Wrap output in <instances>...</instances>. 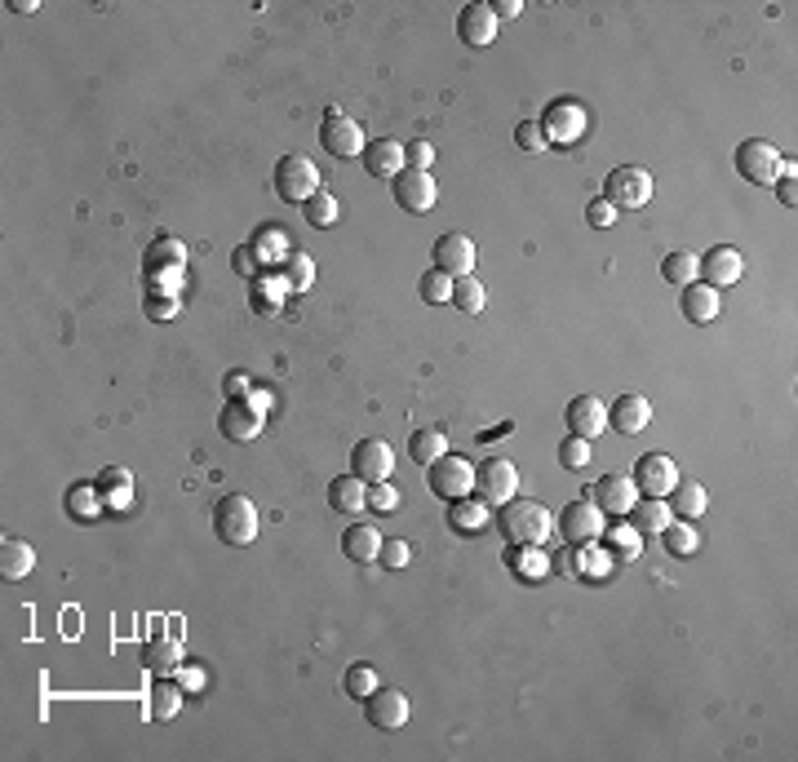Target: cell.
<instances>
[{"mask_svg":"<svg viewBox=\"0 0 798 762\" xmlns=\"http://www.w3.org/2000/svg\"><path fill=\"white\" fill-rule=\"evenodd\" d=\"M497 532L506 545H541L555 532V514L532 497H510L497 510Z\"/></svg>","mask_w":798,"mask_h":762,"instance_id":"obj_1","label":"cell"},{"mask_svg":"<svg viewBox=\"0 0 798 762\" xmlns=\"http://www.w3.org/2000/svg\"><path fill=\"white\" fill-rule=\"evenodd\" d=\"M213 532L227 545H249L258 537V506H253L249 497H240V492H227V497L213 506Z\"/></svg>","mask_w":798,"mask_h":762,"instance_id":"obj_2","label":"cell"},{"mask_svg":"<svg viewBox=\"0 0 798 762\" xmlns=\"http://www.w3.org/2000/svg\"><path fill=\"white\" fill-rule=\"evenodd\" d=\"M603 200L612 209H643V204H652V173L639 164H621L603 182Z\"/></svg>","mask_w":798,"mask_h":762,"instance_id":"obj_3","label":"cell"},{"mask_svg":"<svg viewBox=\"0 0 798 762\" xmlns=\"http://www.w3.org/2000/svg\"><path fill=\"white\" fill-rule=\"evenodd\" d=\"M315 191H320V169L306 156H284L275 164V195L284 204H306Z\"/></svg>","mask_w":798,"mask_h":762,"instance_id":"obj_4","label":"cell"},{"mask_svg":"<svg viewBox=\"0 0 798 762\" xmlns=\"http://www.w3.org/2000/svg\"><path fill=\"white\" fill-rule=\"evenodd\" d=\"M475 492H479V501H488V506H506L510 497H519L515 461H506V457L479 461V466H475Z\"/></svg>","mask_w":798,"mask_h":762,"instance_id":"obj_5","label":"cell"},{"mask_svg":"<svg viewBox=\"0 0 798 762\" xmlns=\"http://www.w3.org/2000/svg\"><path fill=\"white\" fill-rule=\"evenodd\" d=\"M785 169L781 151L772 147V142L763 138H745L741 147H736V173H741L745 182H759V187H767V182H776Z\"/></svg>","mask_w":798,"mask_h":762,"instance_id":"obj_6","label":"cell"},{"mask_svg":"<svg viewBox=\"0 0 798 762\" xmlns=\"http://www.w3.org/2000/svg\"><path fill=\"white\" fill-rule=\"evenodd\" d=\"M555 528L568 537V545H595L603 537V528H608V514H603L595 501H568L564 514L555 519Z\"/></svg>","mask_w":798,"mask_h":762,"instance_id":"obj_7","label":"cell"},{"mask_svg":"<svg viewBox=\"0 0 798 762\" xmlns=\"http://www.w3.org/2000/svg\"><path fill=\"white\" fill-rule=\"evenodd\" d=\"M426 475H431L435 497H444V501L470 497V488H475V466H470L466 457H457V452H444V457H435L431 466H426Z\"/></svg>","mask_w":798,"mask_h":762,"instance_id":"obj_8","label":"cell"},{"mask_svg":"<svg viewBox=\"0 0 798 762\" xmlns=\"http://www.w3.org/2000/svg\"><path fill=\"white\" fill-rule=\"evenodd\" d=\"M630 483L639 497H670L674 483H679V466H674L665 452H643V457L634 461Z\"/></svg>","mask_w":798,"mask_h":762,"instance_id":"obj_9","label":"cell"},{"mask_svg":"<svg viewBox=\"0 0 798 762\" xmlns=\"http://www.w3.org/2000/svg\"><path fill=\"white\" fill-rule=\"evenodd\" d=\"M586 107L577 98H555L541 116V129H546V142H559V147H572V142L586 133Z\"/></svg>","mask_w":798,"mask_h":762,"instance_id":"obj_10","label":"cell"},{"mask_svg":"<svg viewBox=\"0 0 798 762\" xmlns=\"http://www.w3.org/2000/svg\"><path fill=\"white\" fill-rule=\"evenodd\" d=\"M320 142H324V151L329 156H337V160H355V156H364V129L355 125L351 116H342V111H324V125H320Z\"/></svg>","mask_w":798,"mask_h":762,"instance_id":"obj_11","label":"cell"},{"mask_svg":"<svg viewBox=\"0 0 798 762\" xmlns=\"http://www.w3.org/2000/svg\"><path fill=\"white\" fill-rule=\"evenodd\" d=\"M435 271H444L448 280H466L475 275V240L462 231H448L435 240Z\"/></svg>","mask_w":798,"mask_h":762,"instance_id":"obj_12","label":"cell"},{"mask_svg":"<svg viewBox=\"0 0 798 762\" xmlns=\"http://www.w3.org/2000/svg\"><path fill=\"white\" fill-rule=\"evenodd\" d=\"M218 426H222V435H227V439H235V444H249V439L262 435L266 417H262L258 399H227V404H222Z\"/></svg>","mask_w":798,"mask_h":762,"instance_id":"obj_13","label":"cell"},{"mask_svg":"<svg viewBox=\"0 0 798 762\" xmlns=\"http://www.w3.org/2000/svg\"><path fill=\"white\" fill-rule=\"evenodd\" d=\"M364 714L377 731H399L408 723V696L399 687H373L364 696Z\"/></svg>","mask_w":798,"mask_h":762,"instance_id":"obj_14","label":"cell"},{"mask_svg":"<svg viewBox=\"0 0 798 762\" xmlns=\"http://www.w3.org/2000/svg\"><path fill=\"white\" fill-rule=\"evenodd\" d=\"M439 200V187L426 169H399L395 178V204L408 213H431Z\"/></svg>","mask_w":798,"mask_h":762,"instance_id":"obj_15","label":"cell"},{"mask_svg":"<svg viewBox=\"0 0 798 762\" xmlns=\"http://www.w3.org/2000/svg\"><path fill=\"white\" fill-rule=\"evenodd\" d=\"M395 470V452L391 444H382V439H360L351 452V475L364 479V483H386Z\"/></svg>","mask_w":798,"mask_h":762,"instance_id":"obj_16","label":"cell"},{"mask_svg":"<svg viewBox=\"0 0 798 762\" xmlns=\"http://www.w3.org/2000/svg\"><path fill=\"white\" fill-rule=\"evenodd\" d=\"M697 275H705V284L710 288H728L745 275V257L732 249V244H714L710 253L697 262Z\"/></svg>","mask_w":798,"mask_h":762,"instance_id":"obj_17","label":"cell"},{"mask_svg":"<svg viewBox=\"0 0 798 762\" xmlns=\"http://www.w3.org/2000/svg\"><path fill=\"white\" fill-rule=\"evenodd\" d=\"M564 421H568V435L595 439L599 430H608V404H603V399H595V395H577V399L568 404Z\"/></svg>","mask_w":798,"mask_h":762,"instance_id":"obj_18","label":"cell"},{"mask_svg":"<svg viewBox=\"0 0 798 762\" xmlns=\"http://www.w3.org/2000/svg\"><path fill=\"white\" fill-rule=\"evenodd\" d=\"M457 36H462V45H470V49H484V45H493L497 40V14H493V5H466L462 14H457Z\"/></svg>","mask_w":798,"mask_h":762,"instance_id":"obj_19","label":"cell"},{"mask_svg":"<svg viewBox=\"0 0 798 762\" xmlns=\"http://www.w3.org/2000/svg\"><path fill=\"white\" fill-rule=\"evenodd\" d=\"M182 266H187V249L178 240H169V235L151 240V249L142 253V271L151 280H173V275H182Z\"/></svg>","mask_w":798,"mask_h":762,"instance_id":"obj_20","label":"cell"},{"mask_svg":"<svg viewBox=\"0 0 798 762\" xmlns=\"http://www.w3.org/2000/svg\"><path fill=\"white\" fill-rule=\"evenodd\" d=\"M679 311L692 319V324H710V319H719L723 315V297H719V288H710V284H683V297H679Z\"/></svg>","mask_w":798,"mask_h":762,"instance_id":"obj_21","label":"cell"},{"mask_svg":"<svg viewBox=\"0 0 798 762\" xmlns=\"http://www.w3.org/2000/svg\"><path fill=\"white\" fill-rule=\"evenodd\" d=\"M590 501L603 510V514H630V506L639 501V492H634L630 479L621 475H603L595 488H590Z\"/></svg>","mask_w":798,"mask_h":762,"instance_id":"obj_22","label":"cell"},{"mask_svg":"<svg viewBox=\"0 0 798 762\" xmlns=\"http://www.w3.org/2000/svg\"><path fill=\"white\" fill-rule=\"evenodd\" d=\"M648 421H652L648 395H621V399H612V408H608V426L612 430H621V435H639Z\"/></svg>","mask_w":798,"mask_h":762,"instance_id":"obj_23","label":"cell"},{"mask_svg":"<svg viewBox=\"0 0 798 762\" xmlns=\"http://www.w3.org/2000/svg\"><path fill=\"white\" fill-rule=\"evenodd\" d=\"M364 169L373 173V178H399V169H404V147H399L395 138H373L364 147Z\"/></svg>","mask_w":798,"mask_h":762,"instance_id":"obj_24","label":"cell"},{"mask_svg":"<svg viewBox=\"0 0 798 762\" xmlns=\"http://www.w3.org/2000/svg\"><path fill=\"white\" fill-rule=\"evenodd\" d=\"M342 554L351 563H373L377 554H382V532H377L373 523H351V528L342 532Z\"/></svg>","mask_w":798,"mask_h":762,"instance_id":"obj_25","label":"cell"},{"mask_svg":"<svg viewBox=\"0 0 798 762\" xmlns=\"http://www.w3.org/2000/svg\"><path fill=\"white\" fill-rule=\"evenodd\" d=\"M630 519H634L630 528L639 532V537H643V532H657V537H661V532L674 523V510H670V501H665V497H643V501H634V506H630Z\"/></svg>","mask_w":798,"mask_h":762,"instance_id":"obj_26","label":"cell"},{"mask_svg":"<svg viewBox=\"0 0 798 762\" xmlns=\"http://www.w3.org/2000/svg\"><path fill=\"white\" fill-rule=\"evenodd\" d=\"M329 506L337 514H364V506H368V483L355 479V475L333 479L329 483Z\"/></svg>","mask_w":798,"mask_h":762,"instance_id":"obj_27","label":"cell"},{"mask_svg":"<svg viewBox=\"0 0 798 762\" xmlns=\"http://www.w3.org/2000/svg\"><path fill=\"white\" fill-rule=\"evenodd\" d=\"M448 523H453V532H462V537H475L488 523V501H479V497L448 501Z\"/></svg>","mask_w":798,"mask_h":762,"instance_id":"obj_28","label":"cell"},{"mask_svg":"<svg viewBox=\"0 0 798 762\" xmlns=\"http://www.w3.org/2000/svg\"><path fill=\"white\" fill-rule=\"evenodd\" d=\"M182 700H187V696H182V687L173 683L169 674H160L156 683H151V705L147 709H151V718H156V723H169V718H178Z\"/></svg>","mask_w":798,"mask_h":762,"instance_id":"obj_29","label":"cell"},{"mask_svg":"<svg viewBox=\"0 0 798 762\" xmlns=\"http://www.w3.org/2000/svg\"><path fill=\"white\" fill-rule=\"evenodd\" d=\"M142 661H147L151 674H173V669H182V643L173 634L151 638L147 652H142Z\"/></svg>","mask_w":798,"mask_h":762,"instance_id":"obj_30","label":"cell"},{"mask_svg":"<svg viewBox=\"0 0 798 762\" xmlns=\"http://www.w3.org/2000/svg\"><path fill=\"white\" fill-rule=\"evenodd\" d=\"M448 452V435L439 426H422L413 430V439H408V457L417 461V466H431L435 457H444Z\"/></svg>","mask_w":798,"mask_h":762,"instance_id":"obj_31","label":"cell"},{"mask_svg":"<svg viewBox=\"0 0 798 762\" xmlns=\"http://www.w3.org/2000/svg\"><path fill=\"white\" fill-rule=\"evenodd\" d=\"M32 563H36L32 545L5 537V545H0V576H5V581H23V576L32 572Z\"/></svg>","mask_w":798,"mask_h":762,"instance_id":"obj_32","label":"cell"},{"mask_svg":"<svg viewBox=\"0 0 798 762\" xmlns=\"http://www.w3.org/2000/svg\"><path fill=\"white\" fill-rule=\"evenodd\" d=\"M705 501H710V497H705V488L697 479H679V483H674V492H670V510L679 514V519H701Z\"/></svg>","mask_w":798,"mask_h":762,"instance_id":"obj_33","label":"cell"},{"mask_svg":"<svg viewBox=\"0 0 798 762\" xmlns=\"http://www.w3.org/2000/svg\"><path fill=\"white\" fill-rule=\"evenodd\" d=\"M94 488L102 492V501H107V506H125V501H129V488H133V475H129L125 466H107V470L98 475Z\"/></svg>","mask_w":798,"mask_h":762,"instance_id":"obj_34","label":"cell"},{"mask_svg":"<svg viewBox=\"0 0 798 762\" xmlns=\"http://www.w3.org/2000/svg\"><path fill=\"white\" fill-rule=\"evenodd\" d=\"M315 284V257L311 253H284V288L306 293Z\"/></svg>","mask_w":798,"mask_h":762,"instance_id":"obj_35","label":"cell"},{"mask_svg":"<svg viewBox=\"0 0 798 762\" xmlns=\"http://www.w3.org/2000/svg\"><path fill=\"white\" fill-rule=\"evenodd\" d=\"M603 537H608V550L617 554L621 563H634L643 550V537L630 528V523H612V528H603Z\"/></svg>","mask_w":798,"mask_h":762,"instance_id":"obj_36","label":"cell"},{"mask_svg":"<svg viewBox=\"0 0 798 762\" xmlns=\"http://www.w3.org/2000/svg\"><path fill=\"white\" fill-rule=\"evenodd\" d=\"M661 275H665V280H670V284H692V280H697V257H692L688 249H674V253H665L661 257Z\"/></svg>","mask_w":798,"mask_h":762,"instance_id":"obj_37","label":"cell"},{"mask_svg":"<svg viewBox=\"0 0 798 762\" xmlns=\"http://www.w3.org/2000/svg\"><path fill=\"white\" fill-rule=\"evenodd\" d=\"M453 302H457V311L479 315V311H484V302H488V293H484V284H479L475 275H466V280H453Z\"/></svg>","mask_w":798,"mask_h":762,"instance_id":"obj_38","label":"cell"},{"mask_svg":"<svg viewBox=\"0 0 798 762\" xmlns=\"http://www.w3.org/2000/svg\"><path fill=\"white\" fill-rule=\"evenodd\" d=\"M337 213H342V209H337V200H333L329 191H315L311 200L302 204V218L311 222V226H320V231H324V226H333V222H337Z\"/></svg>","mask_w":798,"mask_h":762,"instance_id":"obj_39","label":"cell"},{"mask_svg":"<svg viewBox=\"0 0 798 762\" xmlns=\"http://www.w3.org/2000/svg\"><path fill=\"white\" fill-rule=\"evenodd\" d=\"M98 501H102V492L94 488V483H76V488L67 492V510L76 514V519H94Z\"/></svg>","mask_w":798,"mask_h":762,"instance_id":"obj_40","label":"cell"},{"mask_svg":"<svg viewBox=\"0 0 798 762\" xmlns=\"http://www.w3.org/2000/svg\"><path fill=\"white\" fill-rule=\"evenodd\" d=\"M342 687H346V696L351 700H364L368 692L377 687V678H373V665H364V661H355V665H346V678H342Z\"/></svg>","mask_w":798,"mask_h":762,"instance_id":"obj_41","label":"cell"},{"mask_svg":"<svg viewBox=\"0 0 798 762\" xmlns=\"http://www.w3.org/2000/svg\"><path fill=\"white\" fill-rule=\"evenodd\" d=\"M417 293H422V302H431V306H439V302H448V297H453V280H448L444 271H426L422 275V284H417Z\"/></svg>","mask_w":798,"mask_h":762,"instance_id":"obj_42","label":"cell"},{"mask_svg":"<svg viewBox=\"0 0 798 762\" xmlns=\"http://www.w3.org/2000/svg\"><path fill=\"white\" fill-rule=\"evenodd\" d=\"M284 280L280 284H266V280H258L253 284V311H262V315H280V302H284Z\"/></svg>","mask_w":798,"mask_h":762,"instance_id":"obj_43","label":"cell"},{"mask_svg":"<svg viewBox=\"0 0 798 762\" xmlns=\"http://www.w3.org/2000/svg\"><path fill=\"white\" fill-rule=\"evenodd\" d=\"M661 541H665V550H670L674 559H683V554L697 550V532H692L688 523H670V528L661 532Z\"/></svg>","mask_w":798,"mask_h":762,"instance_id":"obj_44","label":"cell"},{"mask_svg":"<svg viewBox=\"0 0 798 762\" xmlns=\"http://www.w3.org/2000/svg\"><path fill=\"white\" fill-rule=\"evenodd\" d=\"M590 457H595V452H590V439L568 435L564 444H559V461H564L568 470H586V466H590Z\"/></svg>","mask_w":798,"mask_h":762,"instance_id":"obj_45","label":"cell"},{"mask_svg":"<svg viewBox=\"0 0 798 762\" xmlns=\"http://www.w3.org/2000/svg\"><path fill=\"white\" fill-rule=\"evenodd\" d=\"M231 266H235V275H244V280H258V266H262L258 244H240V249L231 253Z\"/></svg>","mask_w":798,"mask_h":762,"instance_id":"obj_46","label":"cell"},{"mask_svg":"<svg viewBox=\"0 0 798 762\" xmlns=\"http://www.w3.org/2000/svg\"><path fill=\"white\" fill-rule=\"evenodd\" d=\"M515 142H519V151H541V147H546V129H541V120H519Z\"/></svg>","mask_w":798,"mask_h":762,"instance_id":"obj_47","label":"cell"},{"mask_svg":"<svg viewBox=\"0 0 798 762\" xmlns=\"http://www.w3.org/2000/svg\"><path fill=\"white\" fill-rule=\"evenodd\" d=\"M377 559H382L386 568H408V559H413V550H408V541H386Z\"/></svg>","mask_w":798,"mask_h":762,"instance_id":"obj_48","label":"cell"},{"mask_svg":"<svg viewBox=\"0 0 798 762\" xmlns=\"http://www.w3.org/2000/svg\"><path fill=\"white\" fill-rule=\"evenodd\" d=\"M404 160H408V169H431V160H435L431 142H408V147H404Z\"/></svg>","mask_w":798,"mask_h":762,"instance_id":"obj_49","label":"cell"},{"mask_svg":"<svg viewBox=\"0 0 798 762\" xmlns=\"http://www.w3.org/2000/svg\"><path fill=\"white\" fill-rule=\"evenodd\" d=\"M586 222H590V226H599V231H603V226H612V222H617V209H612L608 200H590Z\"/></svg>","mask_w":798,"mask_h":762,"instance_id":"obj_50","label":"cell"},{"mask_svg":"<svg viewBox=\"0 0 798 762\" xmlns=\"http://www.w3.org/2000/svg\"><path fill=\"white\" fill-rule=\"evenodd\" d=\"M510 559L519 563V572H537V568H546V554H537V545H519V554H510Z\"/></svg>","mask_w":798,"mask_h":762,"instance_id":"obj_51","label":"cell"},{"mask_svg":"<svg viewBox=\"0 0 798 762\" xmlns=\"http://www.w3.org/2000/svg\"><path fill=\"white\" fill-rule=\"evenodd\" d=\"M395 501H399V492L386 488V483H373V488H368V506L373 510H395Z\"/></svg>","mask_w":798,"mask_h":762,"instance_id":"obj_52","label":"cell"},{"mask_svg":"<svg viewBox=\"0 0 798 762\" xmlns=\"http://www.w3.org/2000/svg\"><path fill=\"white\" fill-rule=\"evenodd\" d=\"M776 195H781V204H790L794 209V200H798V187H794V160L781 169V178H776Z\"/></svg>","mask_w":798,"mask_h":762,"instance_id":"obj_53","label":"cell"},{"mask_svg":"<svg viewBox=\"0 0 798 762\" xmlns=\"http://www.w3.org/2000/svg\"><path fill=\"white\" fill-rule=\"evenodd\" d=\"M564 576H581V545H572V550H564L559 554V563H555Z\"/></svg>","mask_w":798,"mask_h":762,"instance_id":"obj_54","label":"cell"},{"mask_svg":"<svg viewBox=\"0 0 798 762\" xmlns=\"http://www.w3.org/2000/svg\"><path fill=\"white\" fill-rule=\"evenodd\" d=\"M493 14H497V23H501V18H515V14H524V0H497V5H493Z\"/></svg>","mask_w":798,"mask_h":762,"instance_id":"obj_55","label":"cell"},{"mask_svg":"<svg viewBox=\"0 0 798 762\" xmlns=\"http://www.w3.org/2000/svg\"><path fill=\"white\" fill-rule=\"evenodd\" d=\"M147 315L169 319V315H173V297H151V302H147Z\"/></svg>","mask_w":798,"mask_h":762,"instance_id":"obj_56","label":"cell"},{"mask_svg":"<svg viewBox=\"0 0 798 762\" xmlns=\"http://www.w3.org/2000/svg\"><path fill=\"white\" fill-rule=\"evenodd\" d=\"M227 386H231V399H244V390H249V377H244V373H231Z\"/></svg>","mask_w":798,"mask_h":762,"instance_id":"obj_57","label":"cell"}]
</instances>
